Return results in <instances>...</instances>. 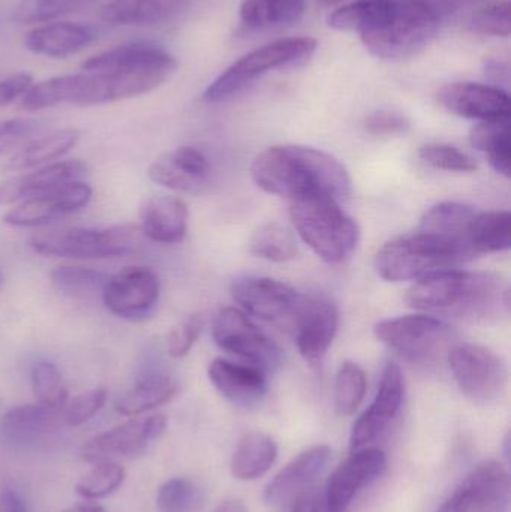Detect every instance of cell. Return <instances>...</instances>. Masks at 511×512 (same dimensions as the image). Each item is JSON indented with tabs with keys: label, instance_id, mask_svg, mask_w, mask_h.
<instances>
[{
	"label": "cell",
	"instance_id": "29",
	"mask_svg": "<svg viewBox=\"0 0 511 512\" xmlns=\"http://www.w3.org/2000/svg\"><path fill=\"white\" fill-rule=\"evenodd\" d=\"M80 137V132L77 129L68 128L36 138L21 147L9 159L6 168L11 171H24L53 164L57 159L65 156L69 150L74 149L80 141Z\"/></svg>",
	"mask_w": 511,
	"mask_h": 512
},
{
	"label": "cell",
	"instance_id": "19",
	"mask_svg": "<svg viewBox=\"0 0 511 512\" xmlns=\"http://www.w3.org/2000/svg\"><path fill=\"white\" fill-rule=\"evenodd\" d=\"M92 188L86 183L72 182L47 194L21 201L3 216V222L15 228L45 227L89 204Z\"/></svg>",
	"mask_w": 511,
	"mask_h": 512
},
{
	"label": "cell",
	"instance_id": "39",
	"mask_svg": "<svg viewBox=\"0 0 511 512\" xmlns=\"http://www.w3.org/2000/svg\"><path fill=\"white\" fill-rule=\"evenodd\" d=\"M368 379L365 370L353 361H344L336 373L335 406L339 414L353 415L365 399Z\"/></svg>",
	"mask_w": 511,
	"mask_h": 512
},
{
	"label": "cell",
	"instance_id": "7",
	"mask_svg": "<svg viewBox=\"0 0 511 512\" xmlns=\"http://www.w3.org/2000/svg\"><path fill=\"white\" fill-rule=\"evenodd\" d=\"M140 225L65 228L35 234L29 245L36 254L66 259H107L138 254L144 245Z\"/></svg>",
	"mask_w": 511,
	"mask_h": 512
},
{
	"label": "cell",
	"instance_id": "25",
	"mask_svg": "<svg viewBox=\"0 0 511 512\" xmlns=\"http://www.w3.org/2000/svg\"><path fill=\"white\" fill-rule=\"evenodd\" d=\"M62 423L63 408H50L36 402L9 409L0 420V436L12 447H26L42 441Z\"/></svg>",
	"mask_w": 511,
	"mask_h": 512
},
{
	"label": "cell",
	"instance_id": "53",
	"mask_svg": "<svg viewBox=\"0 0 511 512\" xmlns=\"http://www.w3.org/2000/svg\"><path fill=\"white\" fill-rule=\"evenodd\" d=\"M0 512H27L24 502L15 493H0Z\"/></svg>",
	"mask_w": 511,
	"mask_h": 512
},
{
	"label": "cell",
	"instance_id": "13",
	"mask_svg": "<svg viewBox=\"0 0 511 512\" xmlns=\"http://www.w3.org/2000/svg\"><path fill=\"white\" fill-rule=\"evenodd\" d=\"M510 475L501 463L486 460L464 478L437 512H509Z\"/></svg>",
	"mask_w": 511,
	"mask_h": 512
},
{
	"label": "cell",
	"instance_id": "3",
	"mask_svg": "<svg viewBox=\"0 0 511 512\" xmlns=\"http://www.w3.org/2000/svg\"><path fill=\"white\" fill-rule=\"evenodd\" d=\"M251 177L267 194L290 200L321 192L344 201L353 188L350 173L338 158L297 144L273 146L261 152L252 161Z\"/></svg>",
	"mask_w": 511,
	"mask_h": 512
},
{
	"label": "cell",
	"instance_id": "31",
	"mask_svg": "<svg viewBox=\"0 0 511 512\" xmlns=\"http://www.w3.org/2000/svg\"><path fill=\"white\" fill-rule=\"evenodd\" d=\"M476 213V210L467 204L452 203V201L440 203L423 215L419 230L449 242L458 243L471 251L468 233Z\"/></svg>",
	"mask_w": 511,
	"mask_h": 512
},
{
	"label": "cell",
	"instance_id": "21",
	"mask_svg": "<svg viewBox=\"0 0 511 512\" xmlns=\"http://www.w3.org/2000/svg\"><path fill=\"white\" fill-rule=\"evenodd\" d=\"M150 180L180 194H200L210 182L212 164L197 147H177L159 156L149 167Z\"/></svg>",
	"mask_w": 511,
	"mask_h": 512
},
{
	"label": "cell",
	"instance_id": "30",
	"mask_svg": "<svg viewBox=\"0 0 511 512\" xmlns=\"http://www.w3.org/2000/svg\"><path fill=\"white\" fill-rule=\"evenodd\" d=\"M278 457V445L260 432L243 436L231 459V474L242 481L258 480L266 475Z\"/></svg>",
	"mask_w": 511,
	"mask_h": 512
},
{
	"label": "cell",
	"instance_id": "4",
	"mask_svg": "<svg viewBox=\"0 0 511 512\" xmlns=\"http://www.w3.org/2000/svg\"><path fill=\"white\" fill-rule=\"evenodd\" d=\"M407 303L432 316L489 321L509 313L510 289L497 274L452 268L416 280Z\"/></svg>",
	"mask_w": 511,
	"mask_h": 512
},
{
	"label": "cell",
	"instance_id": "45",
	"mask_svg": "<svg viewBox=\"0 0 511 512\" xmlns=\"http://www.w3.org/2000/svg\"><path fill=\"white\" fill-rule=\"evenodd\" d=\"M470 27L480 35L507 38L510 35L509 0L486 3L477 9L471 17Z\"/></svg>",
	"mask_w": 511,
	"mask_h": 512
},
{
	"label": "cell",
	"instance_id": "42",
	"mask_svg": "<svg viewBox=\"0 0 511 512\" xmlns=\"http://www.w3.org/2000/svg\"><path fill=\"white\" fill-rule=\"evenodd\" d=\"M87 0H21L14 12V20L20 24L51 23L75 11Z\"/></svg>",
	"mask_w": 511,
	"mask_h": 512
},
{
	"label": "cell",
	"instance_id": "51",
	"mask_svg": "<svg viewBox=\"0 0 511 512\" xmlns=\"http://www.w3.org/2000/svg\"><path fill=\"white\" fill-rule=\"evenodd\" d=\"M419 2L441 23L456 12L464 11L482 0H419Z\"/></svg>",
	"mask_w": 511,
	"mask_h": 512
},
{
	"label": "cell",
	"instance_id": "17",
	"mask_svg": "<svg viewBox=\"0 0 511 512\" xmlns=\"http://www.w3.org/2000/svg\"><path fill=\"white\" fill-rule=\"evenodd\" d=\"M387 466L386 454L378 448L354 451L330 475L323 492L326 512H347L360 490L377 480Z\"/></svg>",
	"mask_w": 511,
	"mask_h": 512
},
{
	"label": "cell",
	"instance_id": "34",
	"mask_svg": "<svg viewBox=\"0 0 511 512\" xmlns=\"http://www.w3.org/2000/svg\"><path fill=\"white\" fill-rule=\"evenodd\" d=\"M468 243L474 255L497 254L509 251L511 246L510 212L476 213L471 222Z\"/></svg>",
	"mask_w": 511,
	"mask_h": 512
},
{
	"label": "cell",
	"instance_id": "55",
	"mask_svg": "<svg viewBox=\"0 0 511 512\" xmlns=\"http://www.w3.org/2000/svg\"><path fill=\"white\" fill-rule=\"evenodd\" d=\"M62 512H107L104 508L99 507V505L93 504H78L74 505V507L68 508V510Z\"/></svg>",
	"mask_w": 511,
	"mask_h": 512
},
{
	"label": "cell",
	"instance_id": "20",
	"mask_svg": "<svg viewBox=\"0 0 511 512\" xmlns=\"http://www.w3.org/2000/svg\"><path fill=\"white\" fill-rule=\"evenodd\" d=\"M231 297L243 312L275 322L293 315L300 295L287 283L272 277L243 276L231 285Z\"/></svg>",
	"mask_w": 511,
	"mask_h": 512
},
{
	"label": "cell",
	"instance_id": "37",
	"mask_svg": "<svg viewBox=\"0 0 511 512\" xmlns=\"http://www.w3.org/2000/svg\"><path fill=\"white\" fill-rule=\"evenodd\" d=\"M249 251L270 262H287L299 254L296 237L278 222L261 225L249 240Z\"/></svg>",
	"mask_w": 511,
	"mask_h": 512
},
{
	"label": "cell",
	"instance_id": "23",
	"mask_svg": "<svg viewBox=\"0 0 511 512\" xmlns=\"http://www.w3.org/2000/svg\"><path fill=\"white\" fill-rule=\"evenodd\" d=\"M207 375L216 391L239 408H254L266 397V375L249 364L215 358L209 364Z\"/></svg>",
	"mask_w": 511,
	"mask_h": 512
},
{
	"label": "cell",
	"instance_id": "1",
	"mask_svg": "<svg viewBox=\"0 0 511 512\" xmlns=\"http://www.w3.org/2000/svg\"><path fill=\"white\" fill-rule=\"evenodd\" d=\"M336 30L357 32L378 59H408L428 47L440 21L419 0H351L329 15Z\"/></svg>",
	"mask_w": 511,
	"mask_h": 512
},
{
	"label": "cell",
	"instance_id": "27",
	"mask_svg": "<svg viewBox=\"0 0 511 512\" xmlns=\"http://www.w3.org/2000/svg\"><path fill=\"white\" fill-rule=\"evenodd\" d=\"M140 218L144 237L161 245L182 243L188 233V207L171 195L149 198L141 207Z\"/></svg>",
	"mask_w": 511,
	"mask_h": 512
},
{
	"label": "cell",
	"instance_id": "41",
	"mask_svg": "<svg viewBox=\"0 0 511 512\" xmlns=\"http://www.w3.org/2000/svg\"><path fill=\"white\" fill-rule=\"evenodd\" d=\"M32 388L36 400L50 408L62 409L68 402V388L62 373L50 361H39L32 367Z\"/></svg>",
	"mask_w": 511,
	"mask_h": 512
},
{
	"label": "cell",
	"instance_id": "47",
	"mask_svg": "<svg viewBox=\"0 0 511 512\" xmlns=\"http://www.w3.org/2000/svg\"><path fill=\"white\" fill-rule=\"evenodd\" d=\"M204 319L200 313L188 316L171 330L167 339V351L173 358H183L191 352L203 331Z\"/></svg>",
	"mask_w": 511,
	"mask_h": 512
},
{
	"label": "cell",
	"instance_id": "28",
	"mask_svg": "<svg viewBox=\"0 0 511 512\" xmlns=\"http://www.w3.org/2000/svg\"><path fill=\"white\" fill-rule=\"evenodd\" d=\"M191 0H110L101 18L111 26L147 27L173 20Z\"/></svg>",
	"mask_w": 511,
	"mask_h": 512
},
{
	"label": "cell",
	"instance_id": "50",
	"mask_svg": "<svg viewBox=\"0 0 511 512\" xmlns=\"http://www.w3.org/2000/svg\"><path fill=\"white\" fill-rule=\"evenodd\" d=\"M33 84L35 81L29 72H17V74L8 75L0 80V107H5L17 99L23 98Z\"/></svg>",
	"mask_w": 511,
	"mask_h": 512
},
{
	"label": "cell",
	"instance_id": "46",
	"mask_svg": "<svg viewBox=\"0 0 511 512\" xmlns=\"http://www.w3.org/2000/svg\"><path fill=\"white\" fill-rule=\"evenodd\" d=\"M107 402V391L104 388H95L74 397L71 402L63 406V423L66 426L77 427L92 420Z\"/></svg>",
	"mask_w": 511,
	"mask_h": 512
},
{
	"label": "cell",
	"instance_id": "24",
	"mask_svg": "<svg viewBox=\"0 0 511 512\" xmlns=\"http://www.w3.org/2000/svg\"><path fill=\"white\" fill-rule=\"evenodd\" d=\"M81 161H59L39 167L33 173L23 174L0 183V204L18 203L38 195L47 194L60 186L78 182L86 174Z\"/></svg>",
	"mask_w": 511,
	"mask_h": 512
},
{
	"label": "cell",
	"instance_id": "11",
	"mask_svg": "<svg viewBox=\"0 0 511 512\" xmlns=\"http://www.w3.org/2000/svg\"><path fill=\"white\" fill-rule=\"evenodd\" d=\"M213 340L224 352L264 373L275 372L282 363V351L243 310L225 307L213 321Z\"/></svg>",
	"mask_w": 511,
	"mask_h": 512
},
{
	"label": "cell",
	"instance_id": "6",
	"mask_svg": "<svg viewBox=\"0 0 511 512\" xmlns=\"http://www.w3.org/2000/svg\"><path fill=\"white\" fill-rule=\"evenodd\" d=\"M473 258L465 246L419 230L387 242L375 255L374 265L387 282H408L452 270Z\"/></svg>",
	"mask_w": 511,
	"mask_h": 512
},
{
	"label": "cell",
	"instance_id": "35",
	"mask_svg": "<svg viewBox=\"0 0 511 512\" xmlns=\"http://www.w3.org/2000/svg\"><path fill=\"white\" fill-rule=\"evenodd\" d=\"M303 12L305 0H243L240 20L249 29H276L296 23Z\"/></svg>",
	"mask_w": 511,
	"mask_h": 512
},
{
	"label": "cell",
	"instance_id": "18",
	"mask_svg": "<svg viewBox=\"0 0 511 512\" xmlns=\"http://www.w3.org/2000/svg\"><path fill=\"white\" fill-rule=\"evenodd\" d=\"M330 456L332 451L327 445L303 451L267 484L264 492L266 504L272 510L287 512L297 499L317 487Z\"/></svg>",
	"mask_w": 511,
	"mask_h": 512
},
{
	"label": "cell",
	"instance_id": "32",
	"mask_svg": "<svg viewBox=\"0 0 511 512\" xmlns=\"http://www.w3.org/2000/svg\"><path fill=\"white\" fill-rule=\"evenodd\" d=\"M173 54L164 47L149 41L128 42L117 45L111 50L95 54L81 63V69L86 72L110 71V69L131 68V66L149 65L170 59Z\"/></svg>",
	"mask_w": 511,
	"mask_h": 512
},
{
	"label": "cell",
	"instance_id": "8",
	"mask_svg": "<svg viewBox=\"0 0 511 512\" xmlns=\"http://www.w3.org/2000/svg\"><path fill=\"white\" fill-rule=\"evenodd\" d=\"M315 50H317V41L311 36H288V38L269 42L228 66L204 90L203 99L209 104L227 101L237 93L243 92L246 87L254 84L267 72L303 62L309 59Z\"/></svg>",
	"mask_w": 511,
	"mask_h": 512
},
{
	"label": "cell",
	"instance_id": "5",
	"mask_svg": "<svg viewBox=\"0 0 511 512\" xmlns=\"http://www.w3.org/2000/svg\"><path fill=\"white\" fill-rule=\"evenodd\" d=\"M290 216L300 239L329 264H341L359 245V225L332 195L315 192L293 198Z\"/></svg>",
	"mask_w": 511,
	"mask_h": 512
},
{
	"label": "cell",
	"instance_id": "49",
	"mask_svg": "<svg viewBox=\"0 0 511 512\" xmlns=\"http://www.w3.org/2000/svg\"><path fill=\"white\" fill-rule=\"evenodd\" d=\"M39 128L33 119H9L0 122V155L11 147L17 146L21 140L32 135Z\"/></svg>",
	"mask_w": 511,
	"mask_h": 512
},
{
	"label": "cell",
	"instance_id": "38",
	"mask_svg": "<svg viewBox=\"0 0 511 512\" xmlns=\"http://www.w3.org/2000/svg\"><path fill=\"white\" fill-rule=\"evenodd\" d=\"M54 288L77 300H90L102 294L107 277L92 268L59 265L50 271Z\"/></svg>",
	"mask_w": 511,
	"mask_h": 512
},
{
	"label": "cell",
	"instance_id": "9",
	"mask_svg": "<svg viewBox=\"0 0 511 512\" xmlns=\"http://www.w3.org/2000/svg\"><path fill=\"white\" fill-rule=\"evenodd\" d=\"M456 384L477 405H492L503 399L509 370L500 355L485 346L459 343L447 355Z\"/></svg>",
	"mask_w": 511,
	"mask_h": 512
},
{
	"label": "cell",
	"instance_id": "15",
	"mask_svg": "<svg viewBox=\"0 0 511 512\" xmlns=\"http://www.w3.org/2000/svg\"><path fill=\"white\" fill-rule=\"evenodd\" d=\"M167 427L164 415L132 418L107 432L99 433L84 444L81 456L89 463L113 462L114 459H131L143 454Z\"/></svg>",
	"mask_w": 511,
	"mask_h": 512
},
{
	"label": "cell",
	"instance_id": "10",
	"mask_svg": "<svg viewBox=\"0 0 511 512\" xmlns=\"http://www.w3.org/2000/svg\"><path fill=\"white\" fill-rule=\"evenodd\" d=\"M375 336L404 360L428 363L446 348L452 330L437 316L405 315L378 322Z\"/></svg>",
	"mask_w": 511,
	"mask_h": 512
},
{
	"label": "cell",
	"instance_id": "44",
	"mask_svg": "<svg viewBox=\"0 0 511 512\" xmlns=\"http://www.w3.org/2000/svg\"><path fill=\"white\" fill-rule=\"evenodd\" d=\"M419 158L437 170L455 173H473L477 170L476 161L470 155L449 144H426L420 147Z\"/></svg>",
	"mask_w": 511,
	"mask_h": 512
},
{
	"label": "cell",
	"instance_id": "40",
	"mask_svg": "<svg viewBox=\"0 0 511 512\" xmlns=\"http://www.w3.org/2000/svg\"><path fill=\"white\" fill-rule=\"evenodd\" d=\"M125 478V469L119 463H96L95 468L78 481L75 490L81 498L87 499V501H98V499L107 498L111 493L116 492L122 486Z\"/></svg>",
	"mask_w": 511,
	"mask_h": 512
},
{
	"label": "cell",
	"instance_id": "33",
	"mask_svg": "<svg viewBox=\"0 0 511 512\" xmlns=\"http://www.w3.org/2000/svg\"><path fill=\"white\" fill-rule=\"evenodd\" d=\"M177 393V385L170 376H146L116 402V411L126 417H138L170 402Z\"/></svg>",
	"mask_w": 511,
	"mask_h": 512
},
{
	"label": "cell",
	"instance_id": "2",
	"mask_svg": "<svg viewBox=\"0 0 511 512\" xmlns=\"http://www.w3.org/2000/svg\"><path fill=\"white\" fill-rule=\"evenodd\" d=\"M177 69L176 57L110 71H83L81 74L59 75L33 84L21 98V108L41 111L59 105L96 107L137 98L167 83Z\"/></svg>",
	"mask_w": 511,
	"mask_h": 512
},
{
	"label": "cell",
	"instance_id": "54",
	"mask_svg": "<svg viewBox=\"0 0 511 512\" xmlns=\"http://www.w3.org/2000/svg\"><path fill=\"white\" fill-rule=\"evenodd\" d=\"M213 512H248V510H246L243 502L236 501V499H228V501L222 502Z\"/></svg>",
	"mask_w": 511,
	"mask_h": 512
},
{
	"label": "cell",
	"instance_id": "12",
	"mask_svg": "<svg viewBox=\"0 0 511 512\" xmlns=\"http://www.w3.org/2000/svg\"><path fill=\"white\" fill-rule=\"evenodd\" d=\"M291 316L299 354L309 366L318 369L338 333V307L324 295H300Z\"/></svg>",
	"mask_w": 511,
	"mask_h": 512
},
{
	"label": "cell",
	"instance_id": "43",
	"mask_svg": "<svg viewBox=\"0 0 511 512\" xmlns=\"http://www.w3.org/2000/svg\"><path fill=\"white\" fill-rule=\"evenodd\" d=\"M197 501V486L188 478H171L159 487L156 495L159 512H191Z\"/></svg>",
	"mask_w": 511,
	"mask_h": 512
},
{
	"label": "cell",
	"instance_id": "22",
	"mask_svg": "<svg viewBox=\"0 0 511 512\" xmlns=\"http://www.w3.org/2000/svg\"><path fill=\"white\" fill-rule=\"evenodd\" d=\"M438 102L450 113L465 119L510 120V96L500 87L470 81L447 84L438 92Z\"/></svg>",
	"mask_w": 511,
	"mask_h": 512
},
{
	"label": "cell",
	"instance_id": "16",
	"mask_svg": "<svg viewBox=\"0 0 511 512\" xmlns=\"http://www.w3.org/2000/svg\"><path fill=\"white\" fill-rule=\"evenodd\" d=\"M404 400L405 379L401 367L396 363H387L374 402L354 424L350 438L351 453L368 448L381 438L401 414Z\"/></svg>",
	"mask_w": 511,
	"mask_h": 512
},
{
	"label": "cell",
	"instance_id": "14",
	"mask_svg": "<svg viewBox=\"0 0 511 512\" xmlns=\"http://www.w3.org/2000/svg\"><path fill=\"white\" fill-rule=\"evenodd\" d=\"M159 295L161 282L158 274L152 268L131 265L108 277L101 297L113 315L137 321L153 312Z\"/></svg>",
	"mask_w": 511,
	"mask_h": 512
},
{
	"label": "cell",
	"instance_id": "26",
	"mask_svg": "<svg viewBox=\"0 0 511 512\" xmlns=\"http://www.w3.org/2000/svg\"><path fill=\"white\" fill-rule=\"evenodd\" d=\"M96 30L86 24L71 23V21H56L45 23L27 32L24 47L30 53L51 59H65L96 39Z\"/></svg>",
	"mask_w": 511,
	"mask_h": 512
},
{
	"label": "cell",
	"instance_id": "36",
	"mask_svg": "<svg viewBox=\"0 0 511 512\" xmlns=\"http://www.w3.org/2000/svg\"><path fill=\"white\" fill-rule=\"evenodd\" d=\"M470 143L488 159L489 165L501 176L510 177V120L480 122L470 132Z\"/></svg>",
	"mask_w": 511,
	"mask_h": 512
},
{
	"label": "cell",
	"instance_id": "48",
	"mask_svg": "<svg viewBox=\"0 0 511 512\" xmlns=\"http://www.w3.org/2000/svg\"><path fill=\"white\" fill-rule=\"evenodd\" d=\"M365 131L374 137H393V135L407 134L411 125L407 117L393 111H375L366 117Z\"/></svg>",
	"mask_w": 511,
	"mask_h": 512
},
{
	"label": "cell",
	"instance_id": "52",
	"mask_svg": "<svg viewBox=\"0 0 511 512\" xmlns=\"http://www.w3.org/2000/svg\"><path fill=\"white\" fill-rule=\"evenodd\" d=\"M287 512H326L324 508L323 495H321L318 487L311 492L297 499Z\"/></svg>",
	"mask_w": 511,
	"mask_h": 512
}]
</instances>
